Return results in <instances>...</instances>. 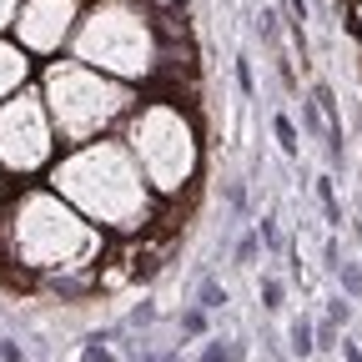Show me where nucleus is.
<instances>
[{"instance_id":"nucleus-1","label":"nucleus","mask_w":362,"mask_h":362,"mask_svg":"<svg viewBox=\"0 0 362 362\" xmlns=\"http://www.w3.org/2000/svg\"><path fill=\"white\" fill-rule=\"evenodd\" d=\"M176 45L192 51L181 0H86L66 56L126 86H141L176 66Z\"/></svg>"},{"instance_id":"nucleus-2","label":"nucleus","mask_w":362,"mask_h":362,"mask_svg":"<svg viewBox=\"0 0 362 362\" xmlns=\"http://www.w3.org/2000/svg\"><path fill=\"white\" fill-rule=\"evenodd\" d=\"M45 187L61 202H71L90 226L116 232V237H136L156 221V192L146 187V176L121 136L66 146L45 171Z\"/></svg>"},{"instance_id":"nucleus-3","label":"nucleus","mask_w":362,"mask_h":362,"mask_svg":"<svg viewBox=\"0 0 362 362\" xmlns=\"http://www.w3.org/2000/svg\"><path fill=\"white\" fill-rule=\"evenodd\" d=\"M6 262L40 277H90V267L106 257V232L90 226L71 202H61L51 187H25L11 197L6 221Z\"/></svg>"},{"instance_id":"nucleus-4","label":"nucleus","mask_w":362,"mask_h":362,"mask_svg":"<svg viewBox=\"0 0 362 362\" xmlns=\"http://www.w3.org/2000/svg\"><path fill=\"white\" fill-rule=\"evenodd\" d=\"M35 90H40L45 116H51V126H56L61 151L111 136L131 116V106L141 101L136 86H126L116 76H101V71H90V66H81L71 56L45 61L40 76H35Z\"/></svg>"},{"instance_id":"nucleus-5","label":"nucleus","mask_w":362,"mask_h":362,"mask_svg":"<svg viewBox=\"0 0 362 362\" xmlns=\"http://www.w3.org/2000/svg\"><path fill=\"white\" fill-rule=\"evenodd\" d=\"M121 141L136 156L146 187L156 192V202L181 197L202 171V131H197V121L187 111H181L176 96L136 101L131 116L121 121Z\"/></svg>"},{"instance_id":"nucleus-6","label":"nucleus","mask_w":362,"mask_h":362,"mask_svg":"<svg viewBox=\"0 0 362 362\" xmlns=\"http://www.w3.org/2000/svg\"><path fill=\"white\" fill-rule=\"evenodd\" d=\"M56 156H61L56 126L45 116V101H40L35 81H30L11 101H0V171L25 181V176L51 171Z\"/></svg>"},{"instance_id":"nucleus-7","label":"nucleus","mask_w":362,"mask_h":362,"mask_svg":"<svg viewBox=\"0 0 362 362\" xmlns=\"http://www.w3.org/2000/svg\"><path fill=\"white\" fill-rule=\"evenodd\" d=\"M81 6H86V0H21L11 40L30 61H56V56H66V45L76 35Z\"/></svg>"},{"instance_id":"nucleus-8","label":"nucleus","mask_w":362,"mask_h":362,"mask_svg":"<svg viewBox=\"0 0 362 362\" xmlns=\"http://www.w3.org/2000/svg\"><path fill=\"white\" fill-rule=\"evenodd\" d=\"M35 81V61L21 51L11 35H0V101H11L16 90H25Z\"/></svg>"},{"instance_id":"nucleus-9","label":"nucleus","mask_w":362,"mask_h":362,"mask_svg":"<svg viewBox=\"0 0 362 362\" xmlns=\"http://www.w3.org/2000/svg\"><path fill=\"white\" fill-rule=\"evenodd\" d=\"M272 131H277V146H282V156H302V136H297V126H292V116L287 111H277L272 116Z\"/></svg>"},{"instance_id":"nucleus-10","label":"nucleus","mask_w":362,"mask_h":362,"mask_svg":"<svg viewBox=\"0 0 362 362\" xmlns=\"http://www.w3.org/2000/svg\"><path fill=\"white\" fill-rule=\"evenodd\" d=\"M287 347L297 352V357H317V337H312V322H307V317H292V327H287Z\"/></svg>"},{"instance_id":"nucleus-11","label":"nucleus","mask_w":362,"mask_h":362,"mask_svg":"<svg viewBox=\"0 0 362 362\" xmlns=\"http://www.w3.org/2000/svg\"><path fill=\"white\" fill-rule=\"evenodd\" d=\"M242 357V342H221V337H206V347H202V357L197 362H237Z\"/></svg>"},{"instance_id":"nucleus-12","label":"nucleus","mask_w":362,"mask_h":362,"mask_svg":"<svg viewBox=\"0 0 362 362\" xmlns=\"http://www.w3.org/2000/svg\"><path fill=\"white\" fill-rule=\"evenodd\" d=\"M317 202H322V211H327V221H332V226H342V206H337V187H332V176H317Z\"/></svg>"},{"instance_id":"nucleus-13","label":"nucleus","mask_w":362,"mask_h":362,"mask_svg":"<svg viewBox=\"0 0 362 362\" xmlns=\"http://www.w3.org/2000/svg\"><path fill=\"white\" fill-rule=\"evenodd\" d=\"M337 282H342V292H347V297H362V267L337 262Z\"/></svg>"},{"instance_id":"nucleus-14","label":"nucleus","mask_w":362,"mask_h":362,"mask_svg":"<svg viewBox=\"0 0 362 362\" xmlns=\"http://www.w3.org/2000/svg\"><path fill=\"white\" fill-rule=\"evenodd\" d=\"M202 312H216V307H226V287H216V277H206L202 282V302H197Z\"/></svg>"},{"instance_id":"nucleus-15","label":"nucleus","mask_w":362,"mask_h":362,"mask_svg":"<svg viewBox=\"0 0 362 362\" xmlns=\"http://www.w3.org/2000/svg\"><path fill=\"white\" fill-rule=\"evenodd\" d=\"M282 297H287V287H282L277 277H262V307H267V312H277Z\"/></svg>"},{"instance_id":"nucleus-16","label":"nucleus","mask_w":362,"mask_h":362,"mask_svg":"<svg viewBox=\"0 0 362 362\" xmlns=\"http://www.w3.org/2000/svg\"><path fill=\"white\" fill-rule=\"evenodd\" d=\"M181 332H187V337H202V332H206V312H202V307H187V312H181Z\"/></svg>"},{"instance_id":"nucleus-17","label":"nucleus","mask_w":362,"mask_h":362,"mask_svg":"<svg viewBox=\"0 0 362 362\" xmlns=\"http://www.w3.org/2000/svg\"><path fill=\"white\" fill-rule=\"evenodd\" d=\"M257 247H262V237H257V232H247V237L237 242V267H252V257H257Z\"/></svg>"},{"instance_id":"nucleus-18","label":"nucleus","mask_w":362,"mask_h":362,"mask_svg":"<svg viewBox=\"0 0 362 362\" xmlns=\"http://www.w3.org/2000/svg\"><path fill=\"white\" fill-rule=\"evenodd\" d=\"M302 121H307L312 136H322V131H327V126H322V111H317V101H302Z\"/></svg>"},{"instance_id":"nucleus-19","label":"nucleus","mask_w":362,"mask_h":362,"mask_svg":"<svg viewBox=\"0 0 362 362\" xmlns=\"http://www.w3.org/2000/svg\"><path fill=\"white\" fill-rule=\"evenodd\" d=\"M16 16H21V0H0V35H11Z\"/></svg>"},{"instance_id":"nucleus-20","label":"nucleus","mask_w":362,"mask_h":362,"mask_svg":"<svg viewBox=\"0 0 362 362\" xmlns=\"http://www.w3.org/2000/svg\"><path fill=\"white\" fill-rule=\"evenodd\" d=\"M81 362H116V357L101 347V337H90V342H86V352H81Z\"/></svg>"},{"instance_id":"nucleus-21","label":"nucleus","mask_w":362,"mask_h":362,"mask_svg":"<svg viewBox=\"0 0 362 362\" xmlns=\"http://www.w3.org/2000/svg\"><path fill=\"white\" fill-rule=\"evenodd\" d=\"M287 11H292V35L302 40V25H307V0H287Z\"/></svg>"},{"instance_id":"nucleus-22","label":"nucleus","mask_w":362,"mask_h":362,"mask_svg":"<svg viewBox=\"0 0 362 362\" xmlns=\"http://www.w3.org/2000/svg\"><path fill=\"white\" fill-rule=\"evenodd\" d=\"M237 86L247 90V96L257 90V81H252V61H247V56H237Z\"/></svg>"},{"instance_id":"nucleus-23","label":"nucleus","mask_w":362,"mask_h":362,"mask_svg":"<svg viewBox=\"0 0 362 362\" xmlns=\"http://www.w3.org/2000/svg\"><path fill=\"white\" fill-rule=\"evenodd\" d=\"M347 317H352V307H347V302L337 297V302L327 307V322H337V327H342V322H347Z\"/></svg>"},{"instance_id":"nucleus-24","label":"nucleus","mask_w":362,"mask_h":362,"mask_svg":"<svg viewBox=\"0 0 362 362\" xmlns=\"http://www.w3.org/2000/svg\"><path fill=\"white\" fill-rule=\"evenodd\" d=\"M131 322H136V327H146V322H156V307H151V302H141V307L131 312Z\"/></svg>"},{"instance_id":"nucleus-25","label":"nucleus","mask_w":362,"mask_h":362,"mask_svg":"<svg viewBox=\"0 0 362 362\" xmlns=\"http://www.w3.org/2000/svg\"><path fill=\"white\" fill-rule=\"evenodd\" d=\"M337 352H342V362H362V347L357 342H337Z\"/></svg>"},{"instance_id":"nucleus-26","label":"nucleus","mask_w":362,"mask_h":362,"mask_svg":"<svg viewBox=\"0 0 362 362\" xmlns=\"http://www.w3.org/2000/svg\"><path fill=\"white\" fill-rule=\"evenodd\" d=\"M347 11H352V25H357V35H362V0H347Z\"/></svg>"},{"instance_id":"nucleus-27","label":"nucleus","mask_w":362,"mask_h":362,"mask_svg":"<svg viewBox=\"0 0 362 362\" xmlns=\"http://www.w3.org/2000/svg\"><path fill=\"white\" fill-rule=\"evenodd\" d=\"M0 197H6V171H0Z\"/></svg>"}]
</instances>
